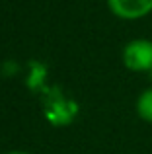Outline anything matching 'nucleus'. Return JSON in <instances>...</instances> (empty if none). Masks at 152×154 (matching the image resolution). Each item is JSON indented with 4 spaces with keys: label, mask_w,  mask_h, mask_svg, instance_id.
<instances>
[{
    "label": "nucleus",
    "mask_w": 152,
    "mask_h": 154,
    "mask_svg": "<svg viewBox=\"0 0 152 154\" xmlns=\"http://www.w3.org/2000/svg\"><path fill=\"white\" fill-rule=\"evenodd\" d=\"M123 66L131 72H152V39L135 37L125 43L121 51Z\"/></svg>",
    "instance_id": "1"
},
{
    "label": "nucleus",
    "mask_w": 152,
    "mask_h": 154,
    "mask_svg": "<svg viewBox=\"0 0 152 154\" xmlns=\"http://www.w3.org/2000/svg\"><path fill=\"white\" fill-rule=\"evenodd\" d=\"M135 109H137V115L141 117L144 123L152 125V86L144 88V90L138 94L137 102H135Z\"/></svg>",
    "instance_id": "3"
},
{
    "label": "nucleus",
    "mask_w": 152,
    "mask_h": 154,
    "mask_svg": "<svg viewBox=\"0 0 152 154\" xmlns=\"http://www.w3.org/2000/svg\"><path fill=\"white\" fill-rule=\"evenodd\" d=\"M6 154H31V152H26V150H10V152H6Z\"/></svg>",
    "instance_id": "4"
},
{
    "label": "nucleus",
    "mask_w": 152,
    "mask_h": 154,
    "mask_svg": "<svg viewBox=\"0 0 152 154\" xmlns=\"http://www.w3.org/2000/svg\"><path fill=\"white\" fill-rule=\"evenodd\" d=\"M109 12L119 20L137 22L152 14V0H105Z\"/></svg>",
    "instance_id": "2"
}]
</instances>
